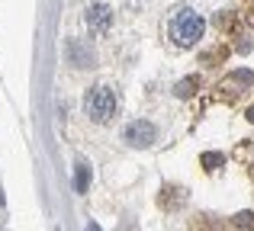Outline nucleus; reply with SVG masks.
I'll list each match as a JSON object with an SVG mask.
<instances>
[{
	"label": "nucleus",
	"instance_id": "obj_1",
	"mask_svg": "<svg viewBox=\"0 0 254 231\" xmlns=\"http://www.w3.org/2000/svg\"><path fill=\"white\" fill-rule=\"evenodd\" d=\"M203 29H206L203 16L193 13L190 6H180V10L171 16V39H174V45H180V48L196 45L199 39H203Z\"/></svg>",
	"mask_w": 254,
	"mask_h": 231
},
{
	"label": "nucleus",
	"instance_id": "obj_2",
	"mask_svg": "<svg viewBox=\"0 0 254 231\" xmlns=\"http://www.w3.org/2000/svg\"><path fill=\"white\" fill-rule=\"evenodd\" d=\"M84 109L93 122H110L116 116V93L110 87H103V84H93L84 96Z\"/></svg>",
	"mask_w": 254,
	"mask_h": 231
},
{
	"label": "nucleus",
	"instance_id": "obj_3",
	"mask_svg": "<svg viewBox=\"0 0 254 231\" xmlns=\"http://www.w3.org/2000/svg\"><path fill=\"white\" fill-rule=\"evenodd\" d=\"M155 138H158V129L151 122H145V119H135V122H129L123 129V141H129L132 148H148Z\"/></svg>",
	"mask_w": 254,
	"mask_h": 231
},
{
	"label": "nucleus",
	"instance_id": "obj_4",
	"mask_svg": "<svg viewBox=\"0 0 254 231\" xmlns=\"http://www.w3.org/2000/svg\"><path fill=\"white\" fill-rule=\"evenodd\" d=\"M84 23H87V29H90L93 36H103V32L113 26V10L106 3H100V0H93V3L84 10Z\"/></svg>",
	"mask_w": 254,
	"mask_h": 231
},
{
	"label": "nucleus",
	"instance_id": "obj_5",
	"mask_svg": "<svg viewBox=\"0 0 254 231\" xmlns=\"http://www.w3.org/2000/svg\"><path fill=\"white\" fill-rule=\"evenodd\" d=\"M71 58H74L77 68H93V51L87 48L84 42H77V39L71 42Z\"/></svg>",
	"mask_w": 254,
	"mask_h": 231
},
{
	"label": "nucleus",
	"instance_id": "obj_6",
	"mask_svg": "<svg viewBox=\"0 0 254 231\" xmlns=\"http://www.w3.org/2000/svg\"><path fill=\"white\" fill-rule=\"evenodd\" d=\"M77 193H87V186H90V164L87 161H77Z\"/></svg>",
	"mask_w": 254,
	"mask_h": 231
},
{
	"label": "nucleus",
	"instance_id": "obj_7",
	"mask_svg": "<svg viewBox=\"0 0 254 231\" xmlns=\"http://www.w3.org/2000/svg\"><path fill=\"white\" fill-rule=\"evenodd\" d=\"M193 87H196V77H187V81H180L177 87H174V93L187 100V96H193Z\"/></svg>",
	"mask_w": 254,
	"mask_h": 231
},
{
	"label": "nucleus",
	"instance_id": "obj_8",
	"mask_svg": "<svg viewBox=\"0 0 254 231\" xmlns=\"http://www.w3.org/2000/svg\"><path fill=\"white\" fill-rule=\"evenodd\" d=\"M203 164L206 167H219V164H222V154H203Z\"/></svg>",
	"mask_w": 254,
	"mask_h": 231
},
{
	"label": "nucleus",
	"instance_id": "obj_9",
	"mask_svg": "<svg viewBox=\"0 0 254 231\" xmlns=\"http://www.w3.org/2000/svg\"><path fill=\"white\" fill-rule=\"evenodd\" d=\"M251 219H254L251 212H242V215H238V228H242V231H248V228H251Z\"/></svg>",
	"mask_w": 254,
	"mask_h": 231
},
{
	"label": "nucleus",
	"instance_id": "obj_10",
	"mask_svg": "<svg viewBox=\"0 0 254 231\" xmlns=\"http://www.w3.org/2000/svg\"><path fill=\"white\" fill-rule=\"evenodd\" d=\"M232 81H238V84H248V81H251V74H248V71H238V74L232 77Z\"/></svg>",
	"mask_w": 254,
	"mask_h": 231
},
{
	"label": "nucleus",
	"instance_id": "obj_11",
	"mask_svg": "<svg viewBox=\"0 0 254 231\" xmlns=\"http://www.w3.org/2000/svg\"><path fill=\"white\" fill-rule=\"evenodd\" d=\"M87 231H100V225H97V222H90V225H87Z\"/></svg>",
	"mask_w": 254,
	"mask_h": 231
}]
</instances>
